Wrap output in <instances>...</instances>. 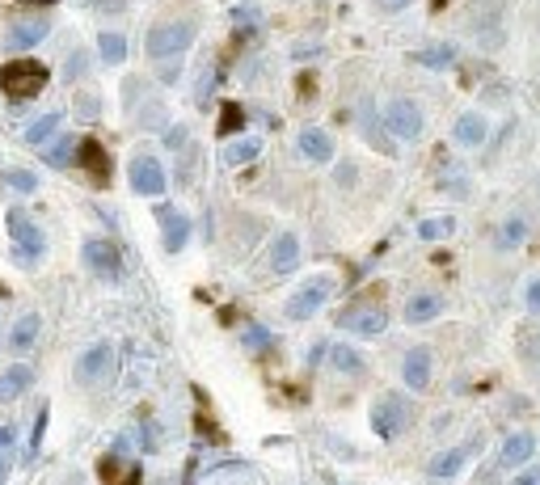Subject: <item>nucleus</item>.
Masks as SVG:
<instances>
[{"label":"nucleus","instance_id":"6e6552de","mask_svg":"<svg viewBox=\"0 0 540 485\" xmlns=\"http://www.w3.org/2000/svg\"><path fill=\"white\" fill-rule=\"evenodd\" d=\"M338 325L355 338H380L388 330V308L376 304V300H355L338 313Z\"/></svg>","mask_w":540,"mask_h":485},{"label":"nucleus","instance_id":"f704fd0d","mask_svg":"<svg viewBox=\"0 0 540 485\" xmlns=\"http://www.w3.org/2000/svg\"><path fill=\"white\" fill-rule=\"evenodd\" d=\"M524 308L527 313H532V317H540V275L532 278V283H527L524 287Z\"/></svg>","mask_w":540,"mask_h":485},{"label":"nucleus","instance_id":"20e7f679","mask_svg":"<svg viewBox=\"0 0 540 485\" xmlns=\"http://www.w3.org/2000/svg\"><path fill=\"white\" fill-rule=\"evenodd\" d=\"M81 262H84V270L97 275L102 283H123L127 278L123 250H119V241H111V236H84Z\"/></svg>","mask_w":540,"mask_h":485},{"label":"nucleus","instance_id":"f257e3e1","mask_svg":"<svg viewBox=\"0 0 540 485\" xmlns=\"http://www.w3.org/2000/svg\"><path fill=\"white\" fill-rule=\"evenodd\" d=\"M414 401L405 397V392H380L372 401V430L376 439H385V444H393V439H402L405 430L414 427Z\"/></svg>","mask_w":540,"mask_h":485},{"label":"nucleus","instance_id":"c9c22d12","mask_svg":"<svg viewBox=\"0 0 540 485\" xmlns=\"http://www.w3.org/2000/svg\"><path fill=\"white\" fill-rule=\"evenodd\" d=\"M511 485H540V464H527V469H519V477H515Z\"/></svg>","mask_w":540,"mask_h":485},{"label":"nucleus","instance_id":"a211bd4d","mask_svg":"<svg viewBox=\"0 0 540 485\" xmlns=\"http://www.w3.org/2000/svg\"><path fill=\"white\" fill-rule=\"evenodd\" d=\"M296 144H300V156L313 161V165H330L333 161V136L325 131V127H305Z\"/></svg>","mask_w":540,"mask_h":485},{"label":"nucleus","instance_id":"ddd939ff","mask_svg":"<svg viewBox=\"0 0 540 485\" xmlns=\"http://www.w3.org/2000/svg\"><path fill=\"white\" fill-rule=\"evenodd\" d=\"M47 34H51V17L47 13L17 17L13 30H9V51H30V47H39Z\"/></svg>","mask_w":540,"mask_h":485},{"label":"nucleus","instance_id":"1a4fd4ad","mask_svg":"<svg viewBox=\"0 0 540 485\" xmlns=\"http://www.w3.org/2000/svg\"><path fill=\"white\" fill-rule=\"evenodd\" d=\"M127 181H131V190H136L139 198H165V190H169V173H165V165H161L153 153L131 156V165H127Z\"/></svg>","mask_w":540,"mask_h":485},{"label":"nucleus","instance_id":"2eb2a0df","mask_svg":"<svg viewBox=\"0 0 540 485\" xmlns=\"http://www.w3.org/2000/svg\"><path fill=\"white\" fill-rule=\"evenodd\" d=\"M532 456H536V435H532V430H511V435L502 439V452H499L502 469H524Z\"/></svg>","mask_w":540,"mask_h":485},{"label":"nucleus","instance_id":"9d476101","mask_svg":"<svg viewBox=\"0 0 540 485\" xmlns=\"http://www.w3.org/2000/svg\"><path fill=\"white\" fill-rule=\"evenodd\" d=\"M156 224H161V245H165V253H181L186 245H190L194 224H190V216H186L181 207L156 203Z\"/></svg>","mask_w":540,"mask_h":485},{"label":"nucleus","instance_id":"2f4dec72","mask_svg":"<svg viewBox=\"0 0 540 485\" xmlns=\"http://www.w3.org/2000/svg\"><path fill=\"white\" fill-rule=\"evenodd\" d=\"M9 186H13L17 194H34L39 190V173H34V169H9Z\"/></svg>","mask_w":540,"mask_h":485},{"label":"nucleus","instance_id":"39448f33","mask_svg":"<svg viewBox=\"0 0 540 485\" xmlns=\"http://www.w3.org/2000/svg\"><path fill=\"white\" fill-rule=\"evenodd\" d=\"M333 291H338V278L333 275H308L300 287L288 295V321H308V317H317L321 308L333 300Z\"/></svg>","mask_w":540,"mask_h":485},{"label":"nucleus","instance_id":"7c9ffc66","mask_svg":"<svg viewBox=\"0 0 540 485\" xmlns=\"http://www.w3.org/2000/svg\"><path fill=\"white\" fill-rule=\"evenodd\" d=\"M241 342H245V350H253V355L275 350V338H270V330H266V325H250V330L241 333Z\"/></svg>","mask_w":540,"mask_h":485},{"label":"nucleus","instance_id":"c756f323","mask_svg":"<svg viewBox=\"0 0 540 485\" xmlns=\"http://www.w3.org/2000/svg\"><path fill=\"white\" fill-rule=\"evenodd\" d=\"M456 59V47H447V42H439V47H427V51H418V64L422 68H447Z\"/></svg>","mask_w":540,"mask_h":485},{"label":"nucleus","instance_id":"72a5a7b5","mask_svg":"<svg viewBox=\"0 0 540 485\" xmlns=\"http://www.w3.org/2000/svg\"><path fill=\"white\" fill-rule=\"evenodd\" d=\"M233 22H236V30H258V22H262V9H258V4H236Z\"/></svg>","mask_w":540,"mask_h":485},{"label":"nucleus","instance_id":"cd10ccee","mask_svg":"<svg viewBox=\"0 0 540 485\" xmlns=\"http://www.w3.org/2000/svg\"><path fill=\"white\" fill-rule=\"evenodd\" d=\"M524 236H527V220L524 216H507L499 228V253H511L524 245Z\"/></svg>","mask_w":540,"mask_h":485},{"label":"nucleus","instance_id":"f03ea898","mask_svg":"<svg viewBox=\"0 0 540 485\" xmlns=\"http://www.w3.org/2000/svg\"><path fill=\"white\" fill-rule=\"evenodd\" d=\"M51 81V68L39 64V59H9L4 68H0V89L4 97H13V101H30V97H39Z\"/></svg>","mask_w":540,"mask_h":485},{"label":"nucleus","instance_id":"e433bc0d","mask_svg":"<svg viewBox=\"0 0 540 485\" xmlns=\"http://www.w3.org/2000/svg\"><path fill=\"white\" fill-rule=\"evenodd\" d=\"M13 444H17V430H13V427H0V447L9 452Z\"/></svg>","mask_w":540,"mask_h":485},{"label":"nucleus","instance_id":"b1692460","mask_svg":"<svg viewBox=\"0 0 540 485\" xmlns=\"http://www.w3.org/2000/svg\"><path fill=\"white\" fill-rule=\"evenodd\" d=\"M262 156V139L258 136H241V139H233L228 148L220 153V161L228 169H241V165H250V161H258Z\"/></svg>","mask_w":540,"mask_h":485},{"label":"nucleus","instance_id":"4468645a","mask_svg":"<svg viewBox=\"0 0 540 485\" xmlns=\"http://www.w3.org/2000/svg\"><path fill=\"white\" fill-rule=\"evenodd\" d=\"M439 313H444V295L439 291H414L405 300L402 321L405 325H430V321H439Z\"/></svg>","mask_w":540,"mask_h":485},{"label":"nucleus","instance_id":"6ab92c4d","mask_svg":"<svg viewBox=\"0 0 540 485\" xmlns=\"http://www.w3.org/2000/svg\"><path fill=\"white\" fill-rule=\"evenodd\" d=\"M30 388H34V367H30V363H9V367L0 372V405L26 397Z\"/></svg>","mask_w":540,"mask_h":485},{"label":"nucleus","instance_id":"a878e982","mask_svg":"<svg viewBox=\"0 0 540 485\" xmlns=\"http://www.w3.org/2000/svg\"><path fill=\"white\" fill-rule=\"evenodd\" d=\"M97 56H102V64L119 68V64L127 59V39L119 34V30H102V34H97Z\"/></svg>","mask_w":540,"mask_h":485},{"label":"nucleus","instance_id":"423d86ee","mask_svg":"<svg viewBox=\"0 0 540 485\" xmlns=\"http://www.w3.org/2000/svg\"><path fill=\"white\" fill-rule=\"evenodd\" d=\"M194 39H199V26H194V22H161V26L148 30V59L181 56L186 47H194Z\"/></svg>","mask_w":540,"mask_h":485},{"label":"nucleus","instance_id":"dca6fc26","mask_svg":"<svg viewBox=\"0 0 540 485\" xmlns=\"http://www.w3.org/2000/svg\"><path fill=\"white\" fill-rule=\"evenodd\" d=\"M76 161H81L84 173L93 178V186H106V181H111V153H106L97 139H81V144H76Z\"/></svg>","mask_w":540,"mask_h":485},{"label":"nucleus","instance_id":"58836bf2","mask_svg":"<svg viewBox=\"0 0 540 485\" xmlns=\"http://www.w3.org/2000/svg\"><path fill=\"white\" fill-rule=\"evenodd\" d=\"M380 4H385V9H388V13H402V9H405V4H414V0H380Z\"/></svg>","mask_w":540,"mask_h":485},{"label":"nucleus","instance_id":"5701e85b","mask_svg":"<svg viewBox=\"0 0 540 485\" xmlns=\"http://www.w3.org/2000/svg\"><path fill=\"white\" fill-rule=\"evenodd\" d=\"M76 144H81L76 136H51L47 144H42V161H47L51 169L76 165Z\"/></svg>","mask_w":540,"mask_h":485},{"label":"nucleus","instance_id":"c85d7f7f","mask_svg":"<svg viewBox=\"0 0 540 485\" xmlns=\"http://www.w3.org/2000/svg\"><path fill=\"white\" fill-rule=\"evenodd\" d=\"M452 233H456V216H430L418 224V241H444Z\"/></svg>","mask_w":540,"mask_h":485},{"label":"nucleus","instance_id":"0eeeda50","mask_svg":"<svg viewBox=\"0 0 540 485\" xmlns=\"http://www.w3.org/2000/svg\"><path fill=\"white\" fill-rule=\"evenodd\" d=\"M380 123L388 127V136H397V139H422L427 114H422V106H418L414 97H393L385 106V114H380Z\"/></svg>","mask_w":540,"mask_h":485},{"label":"nucleus","instance_id":"473e14b6","mask_svg":"<svg viewBox=\"0 0 540 485\" xmlns=\"http://www.w3.org/2000/svg\"><path fill=\"white\" fill-rule=\"evenodd\" d=\"M47 418H51V401H42L39 414H34V430H30V452H26V456H34V452L42 447V430H47Z\"/></svg>","mask_w":540,"mask_h":485},{"label":"nucleus","instance_id":"ea45409f","mask_svg":"<svg viewBox=\"0 0 540 485\" xmlns=\"http://www.w3.org/2000/svg\"><path fill=\"white\" fill-rule=\"evenodd\" d=\"M30 4H59V0H30Z\"/></svg>","mask_w":540,"mask_h":485},{"label":"nucleus","instance_id":"393cba45","mask_svg":"<svg viewBox=\"0 0 540 485\" xmlns=\"http://www.w3.org/2000/svg\"><path fill=\"white\" fill-rule=\"evenodd\" d=\"M469 456H473V447H447V452H439V456L427 464V472L430 477H456L465 464H469Z\"/></svg>","mask_w":540,"mask_h":485},{"label":"nucleus","instance_id":"f8f14e48","mask_svg":"<svg viewBox=\"0 0 540 485\" xmlns=\"http://www.w3.org/2000/svg\"><path fill=\"white\" fill-rule=\"evenodd\" d=\"M430 375H435V359H430V347H410L402 359V384L410 392H427Z\"/></svg>","mask_w":540,"mask_h":485},{"label":"nucleus","instance_id":"412c9836","mask_svg":"<svg viewBox=\"0 0 540 485\" xmlns=\"http://www.w3.org/2000/svg\"><path fill=\"white\" fill-rule=\"evenodd\" d=\"M325 359L333 363V372L342 375H367V359L347 342H325Z\"/></svg>","mask_w":540,"mask_h":485},{"label":"nucleus","instance_id":"9b49d317","mask_svg":"<svg viewBox=\"0 0 540 485\" xmlns=\"http://www.w3.org/2000/svg\"><path fill=\"white\" fill-rule=\"evenodd\" d=\"M114 372V347L111 342H93L89 350H81V359L72 367L76 375V384H97V380H106Z\"/></svg>","mask_w":540,"mask_h":485},{"label":"nucleus","instance_id":"4be33fe9","mask_svg":"<svg viewBox=\"0 0 540 485\" xmlns=\"http://www.w3.org/2000/svg\"><path fill=\"white\" fill-rule=\"evenodd\" d=\"M39 333H42V313H22V317L13 321V330H9V350H13V355L30 350L39 342Z\"/></svg>","mask_w":540,"mask_h":485},{"label":"nucleus","instance_id":"f3484780","mask_svg":"<svg viewBox=\"0 0 540 485\" xmlns=\"http://www.w3.org/2000/svg\"><path fill=\"white\" fill-rule=\"evenodd\" d=\"M300 258H305V250H300V236L296 233H279L270 241V270L275 275H291L300 266Z\"/></svg>","mask_w":540,"mask_h":485},{"label":"nucleus","instance_id":"7ed1b4c3","mask_svg":"<svg viewBox=\"0 0 540 485\" xmlns=\"http://www.w3.org/2000/svg\"><path fill=\"white\" fill-rule=\"evenodd\" d=\"M4 228H9V236H13V258L22 266H39L42 253H47V233H42L39 224H34V216L22 207H9L4 211Z\"/></svg>","mask_w":540,"mask_h":485},{"label":"nucleus","instance_id":"bb28decb","mask_svg":"<svg viewBox=\"0 0 540 485\" xmlns=\"http://www.w3.org/2000/svg\"><path fill=\"white\" fill-rule=\"evenodd\" d=\"M59 123H64V110H47L42 119H34V123L26 127V144H34V148H42L51 136H59Z\"/></svg>","mask_w":540,"mask_h":485},{"label":"nucleus","instance_id":"aec40b11","mask_svg":"<svg viewBox=\"0 0 540 485\" xmlns=\"http://www.w3.org/2000/svg\"><path fill=\"white\" fill-rule=\"evenodd\" d=\"M452 139H456L460 148H482L485 139H490V123H485L477 110H465L452 127Z\"/></svg>","mask_w":540,"mask_h":485},{"label":"nucleus","instance_id":"4c0bfd02","mask_svg":"<svg viewBox=\"0 0 540 485\" xmlns=\"http://www.w3.org/2000/svg\"><path fill=\"white\" fill-rule=\"evenodd\" d=\"M9 469H13V460H9V452L0 447V485H4V477H9Z\"/></svg>","mask_w":540,"mask_h":485}]
</instances>
